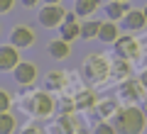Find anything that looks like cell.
Segmentation results:
<instances>
[{
    "label": "cell",
    "mask_w": 147,
    "mask_h": 134,
    "mask_svg": "<svg viewBox=\"0 0 147 134\" xmlns=\"http://www.w3.org/2000/svg\"><path fill=\"white\" fill-rule=\"evenodd\" d=\"M110 124L115 127L118 134H140L145 129V110L127 105V107H118V112L113 115Z\"/></svg>",
    "instance_id": "6da1fadb"
},
{
    "label": "cell",
    "mask_w": 147,
    "mask_h": 134,
    "mask_svg": "<svg viewBox=\"0 0 147 134\" xmlns=\"http://www.w3.org/2000/svg\"><path fill=\"white\" fill-rule=\"evenodd\" d=\"M81 76H84V81L91 83V85L103 83L105 78L110 76V63H108V59H103L100 54H91V56H86V61L81 63Z\"/></svg>",
    "instance_id": "7a4b0ae2"
},
{
    "label": "cell",
    "mask_w": 147,
    "mask_h": 134,
    "mask_svg": "<svg viewBox=\"0 0 147 134\" xmlns=\"http://www.w3.org/2000/svg\"><path fill=\"white\" fill-rule=\"evenodd\" d=\"M25 107L30 110L34 117H49L54 112V98L49 95V90H39L30 100H25Z\"/></svg>",
    "instance_id": "3957f363"
},
{
    "label": "cell",
    "mask_w": 147,
    "mask_h": 134,
    "mask_svg": "<svg viewBox=\"0 0 147 134\" xmlns=\"http://www.w3.org/2000/svg\"><path fill=\"white\" fill-rule=\"evenodd\" d=\"M84 129V122L76 112H66V115H59V119L49 127L52 134H76Z\"/></svg>",
    "instance_id": "277c9868"
},
{
    "label": "cell",
    "mask_w": 147,
    "mask_h": 134,
    "mask_svg": "<svg viewBox=\"0 0 147 134\" xmlns=\"http://www.w3.org/2000/svg\"><path fill=\"white\" fill-rule=\"evenodd\" d=\"M118 95H120L125 103H137V100L145 98V88H142L140 78H125L120 81V88H118Z\"/></svg>",
    "instance_id": "5b68a950"
},
{
    "label": "cell",
    "mask_w": 147,
    "mask_h": 134,
    "mask_svg": "<svg viewBox=\"0 0 147 134\" xmlns=\"http://www.w3.org/2000/svg\"><path fill=\"white\" fill-rule=\"evenodd\" d=\"M64 17H66V10H64L61 5H44L42 10H39V15H37V20H39V25L42 27H59L64 22Z\"/></svg>",
    "instance_id": "8992f818"
},
{
    "label": "cell",
    "mask_w": 147,
    "mask_h": 134,
    "mask_svg": "<svg viewBox=\"0 0 147 134\" xmlns=\"http://www.w3.org/2000/svg\"><path fill=\"white\" fill-rule=\"evenodd\" d=\"M115 54H118L120 59L132 61V59L140 56V41H137L135 37H118V41H115Z\"/></svg>",
    "instance_id": "52a82bcc"
},
{
    "label": "cell",
    "mask_w": 147,
    "mask_h": 134,
    "mask_svg": "<svg viewBox=\"0 0 147 134\" xmlns=\"http://www.w3.org/2000/svg\"><path fill=\"white\" fill-rule=\"evenodd\" d=\"M34 39H37L34 29H32V27H27V25H17L15 29L10 32V44H12V47H17V49L32 47V44H34Z\"/></svg>",
    "instance_id": "ba28073f"
},
{
    "label": "cell",
    "mask_w": 147,
    "mask_h": 134,
    "mask_svg": "<svg viewBox=\"0 0 147 134\" xmlns=\"http://www.w3.org/2000/svg\"><path fill=\"white\" fill-rule=\"evenodd\" d=\"M12 76L20 85H34L37 83V66L30 61H20L15 68H12Z\"/></svg>",
    "instance_id": "9c48e42d"
},
{
    "label": "cell",
    "mask_w": 147,
    "mask_h": 134,
    "mask_svg": "<svg viewBox=\"0 0 147 134\" xmlns=\"http://www.w3.org/2000/svg\"><path fill=\"white\" fill-rule=\"evenodd\" d=\"M59 27H61V39H66L69 44L81 37V25H79V20H76L74 12H66V17H64V22Z\"/></svg>",
    "instance_id": "30bf717a"
},
{
    "label": "cell",
    "mask_w": 147,
    "mask_h": 134,
    "mask_svg": "<svg viewBox=\"0 0 147 134\" xmlns=\"http://www.w3.org/2000/svg\"><path fill=\"white\" fill-rule=\"evenodd\" d=\"M17 63H20V51H17V47H12V44L0 47V71H12Z\"/></svg>",
    "instance_id": "8fae6325"
},
{
    "label": "cell",
    "mask_w": 147,
    "mask_h": 134,
    "mask_svg": "<svg viewBox=\"0 0 147 134\" xmlns=\"http://www.w3.org/2000/svg\"><path fill=\"white\" fill-rule=\"evenodd\" d=\"M110 76H115L118 81H125V78H132V63L127 59L118 56L115 61L110 63Z\"/></svg>",
    "instance_id": "7c38bea8"
},
{
    "label": "cell",
    "mask_w": 147,
    "mask_h": 134,
    "mask_svg": "<svg viewBox=\"0 0 147 134\" xmlns=\"http://www.w3.org/2000/svg\"><path fill=\"white\" fill-rule=\"evenodd\" d=\"M118 37H120V29H118V25H115L113 20H108V22H103V25H100L98 39L103 41V44H115Z\"/></svg>",
    "instance_id": "4fadbf2b"
},
{
    "label": "cell",
    "mask_w": 147,
    "mask_h": 134,
    "mask_svg": "<svg viewBox=\"0 0 147 134\" xmlns=\"http://www.w3.org/2000/svg\"><path fill=\"white\" fill-rule=\"evenodd\" d=\"M74 105H76V110L96 107V105H98V98H96V93L91 90V88H86V90H81V93L74 95Z\"/></svg>",
    "instance_id": "5bb4252c"
},
{
    "label": "cell",
    "mask_w": 147,
    "mask_h": 134,
    "mask_svg": "<svg viewBox=\"0 0 147 134\" xmlns=\"http://www.w3.org/2000/svg\"><path fill=\"white\" fill-rule=\"evenodd\" d=\"M47 51H49L52 59H66L69 54H71V44H69L66 39H54V41H49Z\"/></svg>",
    "instance_id": "9a60e30c"
},
{
    "label": "cell",
    "mask_w": 147,
    "mask_h": 134,
    "mask_svg": "<svg viewBox=\"0 0 147 134\" xmlns=\"http://www.w3.org/2000/svg\"><path fill=\"white\" fill-rule=\"evenodd\" d=\"M147 22L145 12L142 10H127V15L123 17V25H125V29H142Z\"/></svg>",
    "instance_id": "2e32d148"
},
{
    "label": "cell",
    "mask_w": 147,
    "mask_h": 134,
    "mask_svg": "<svg viewBox=\"0 0 147 134\" xmlns=\"http://www.w3.org/2000/svg\"><path fill=\"white\" fill-rule=\"evenodd\" d=\"M127 3H120V0H110L108 5H105V15H108V20H113V22H118V20H123V17L127 15Z\"/></svg>",
    "instance_id": "e0dca14e"
},
{
    "label": "cell",
    "mask_w": 147,
    "mask_h": 134,
    "mask_svg": "<svg viewBox=\"0 0 147 134\" xmlns=\"http://www.w3.org/2000/svg\"><path fill=\"white\" fill-rule=\"evenodd\" d=\"M69 78H66V71H49L47 73V90H61L66 88Z\"/></svg>",
    "instance_id": "ac0fdd59"
},
{
    "label": "cell",
    "mask_w": 147,
    "mask_h": 134,
    "mask_svg": "<svg viewBox=\"0 0 147 134\" xmlns=\"http://www.w3.org/2000/svg\"><path fill=\"white\" fill-rule=\"evenodd\" d=\"M100 25L103 22H98V20H88V22H84L81 25V37L84 39H98V32H100Z\"/></svg>",
    "instance_id": "d6986e66"
},
{
    "label": "cell",
    "mask_w": 147,
    "mask_h": 134,
    "mask_svg": "<svg viewBox=\"0 0 147 134\" xmlns=\"http://www.w3.org/2000/svg\"><path fill=\"white\" fill-rule=\"evenodd\" d=\"M98 5H100V0H76V15L86 17V15H91Z\"/></svg>",
    "instance_id": "ffe728a7"
},
{
    "label": "cell",
    "mask_w": 147,
    "mask_h": 134,
    "mask_svg": "<svg viewBox=\"0 0 147 134\" xmlns=\"http://www.w3.org/2000/svg\"><path fill=\"white\" fill-rule=\"evenodd\" d=\"M15 132V115L7 112H0V134H12Z\"/></svg>",
    "instance_id": "44dd1931"
},
{
    "label": "cell",
    "mask_w": 147,
    "mask_h": 134,
    "mask_svg": "<svg viewBox=\"0 0 147 134\" xmlns=\"http://www.w3.org/2000/svg\"><path fill=\"white\" fill-rule=\"evenodd\" d=\"M118 107H120V105H118L115 100H103V103L96 105V110H98L100 117H113V115L118 112Z\"/></svg>",
    "instance_id": "7402d4cb"
},
{
    "label": "cell",
    "mask_w": 147,
    "mask_h": 134,
    "mask_svg": "<svg viewBox=\"0 0 147 134\" xmlns=\"http://www.w3.org/2000/svg\"><path fill=\"white\" fill-rule=\"evenodd\" d=\"M10 105H12V98H10V93L0 88V112H7V110H10Z\"/></svg>",
    "instance_id": "603a6c76"
},
{
    "label": "cell",
    "mask_w": 147,
    "mask_h": 134,
    "mask_svg": "<svg viewBox=\"0 0 147 134\" xmlns=\"http://www.w3.org/2000/svg\"><path fill=\"white\" fill-rule=\"evenodd\" d=\"M93 134H118V132H115V127L110 122H98L96 129H93Z\"/></svg>",
    "instance_id": "cb8c5ba5"
},
{
    "label": "cell",
    "mask_w": 147,
    "mask_h": 134,
    "mask_svg": "<svg viewBox=\"0 0 147 134\" xmlns=\"http://www.w3.org/2000/svg\"><path fill=\"white\" fill-rule=\"evenodd\" d=\"M22 134H44V129L39 127V124H30V127L22 129Z\"/></svg>",
    "instance_id": "d4e9b609"
},
{
    "label": "cell",
    "mask_w": 147,
    "mask_h": 134,
    "mask_svg": "<svg viewBox=\"0 0 147 134\" xmlns=\"http://www.w3.org/2000/svg\"><path fill=\"white\" fill-rule=\"evenodd\" d=\"M12 5H15V0H0V12L12 10Z\"/></svg>",
    "instance_id": "484cf974"
},
{
    "label": "cell",
    "mask_w": 147,
    "mask_h": 134,
    "mask_svg": "<svg viewBox=\"0 0 147 134\" xmlns=\"http://www.w3.org/2000/svg\"><path fill=\"white\" fill-rule=\"evenodd\" d=\"M140 83H142V88H145V90H147V68H145V71H142V76H140Z\"/></svg>",
    "instance_id": "4316f807"
},
{
    "label": "cell",
    "mask_w": 147,
    "mask_h": 134,
    "mask_svg": "<svg viewBox=\"0 0 147 134\" xmlns=\"http://www.w3.org/2000/svg\"><path fill=\"white\" fill-rule=\"evenodd\" d=\"M37 3H39V0H22V5H25V7H34Z\"/></svg>",
    "instance_id": "83f0119b"
},
{
    "label": "cell",
    "mask_w": 147,
    "mask_h": 134,
    "mask_svg": "<svg viewBox=\"0 0 147 134\" xmlns=\"http://www.w3.org/2000/svg\"><path fill=\"white\" fill-rule=\"evenodd\" d=\"M44 3H47V5H59L61 0H44Z\"/></svg>",
    "instance_id": "f1b7e54d"
},
{
    "label": "cell",
    "mask_w": 147,
    "mask_h": 134,
    "mask_svg": "<svg viewBox=\"0 0 147 134\" xmlns=\"http://www.w3.org/2000/svg\"><path fill=\"white\" fill-rule=\"evenodd\" d=\"M145 115H147V98H145Z\"/></svg>",
    "instance_id": "f546056e"
},
{
    "label": "cell",
    "mask_w": 147,
    "mask_h": 134,
    "mask_svg": "<svg viewBox=\"0 0 147 134\" xmlns=\"http://www.w3.org/2000/svg\"><path fill=\"white\" fill-rule=\"evenodd\" d=\"M142 12H145V17H147V5H145V10H142Z\"/></svg>",
    "instance_id": "4dcf8cb0"
},
{
    "label": "cell",
    "mask_w": 147,
    "mask_h": 134,
    "mask_svg": "<svg viewBox=\"0 0 147 134\" xmlns=\"http://www.w3.org/2000/svg\"><path fill=\"white\" fill-rule=\"evenodd\" d=\"M76 134H86V132H84V129H81V132H76Z\"/></svg>",
    "instance_id": "1f68e13d"
},
{
    "label": "cell",
    "mask_w": 147,
    "mask_h": 134,
    "mask_svg": "<svg viewBox=\"0 0 147 134\" xmlns=\"http://www.w3.org/2000/svg\"><path fill=\"white\" fill-rule=\"evenodd\" d=\"M120 3H127V0H120Z\"/></svg>",
    "instance_id": "d6a6232c"
}]
</instances>
